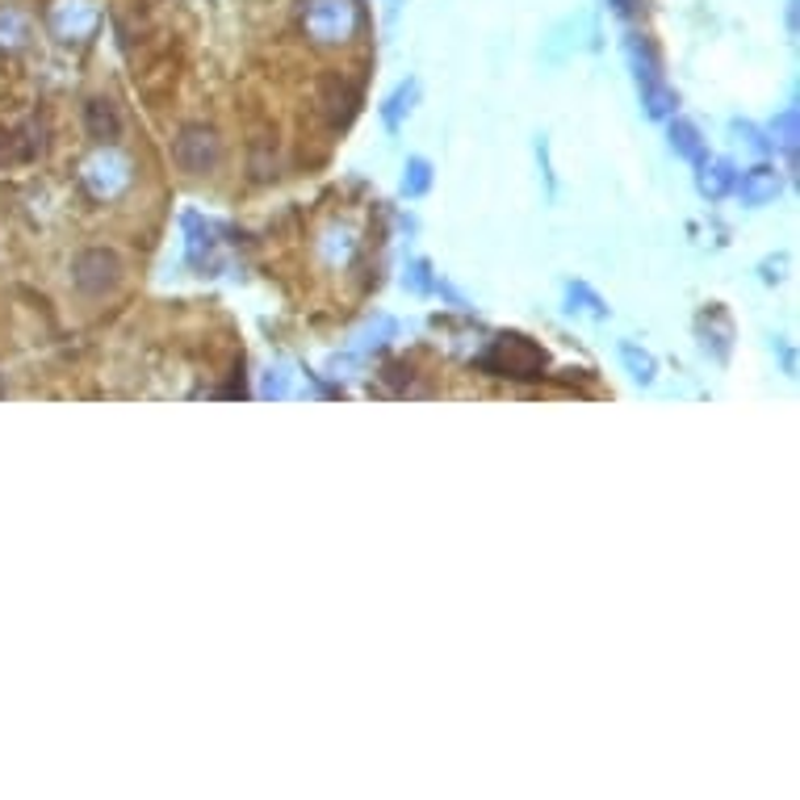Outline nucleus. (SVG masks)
<instances>
[{
  "label": "nucleus",
  "instance_id": "obj_1",
  "mask_svg": "<svg viewBox=\"0 0 800 800\" xmlns=\"http://www.w3.org/2000/svg\"><path fill=\"white\" fill-rule=\"evenodd\" d=\"M478 365L494 377H512V381H541L549 374V356L541 344H533L528 335H499L487 353L478 356Z\"/></svg>",
  "mask_w": 800,
  "mask_h": 800
},
{
  "label": "nucleus",
  "instance_id": "obj_2",
  "mask_svg": "<svg viewBox=\"0 0 800 800\" xmlns=\"http://www.w3.org/2000/svg\"><path fill=\"white\" fill-rule=\"evenodd\" d=\"M302 30L319 47L348 43L356 30V4L353 0H302Z\"/></svg>",
  "mask_w": 800,
  "mask_h": 800
},
{
  "label": "nucleus",
  "instance_id": "obj_3",
  "mask_svg": "<svg viewBox=\"0 0 800 800\" xmlns=\"http://www.w3.org/2000/svg\"><path fill=\"white\" fill-rule=\"evenodd\" d=\"M172 160H176V168L188 172V176L214 172L218 160H222V139L214 135L210 126L188 122V126H181V135L172 139Z\"/></svg>",
  "mask_w": 800,
  "mask_h": 800
},
{
  "label": "nucleus",
  "instance_id": "obj_4",
  "mask_svg": "<svg viewBox=\"0 0 800 800\" xmlns=\"http://www.w3.org/2000/svg\"><path fill=\"white\" fill-rule=\"evenodd\" d=\"M118 282H122V260L110 248H84L80 256L71 260V285L80 294H89V298H101V294L118 289Z\"/></svg>",
  "mask_w": 800,
  "mask_h": 800
},
{
  "label": "nucleus",
  "instance_id": "obj_5",
  "mask_svg": "<svg viewBox=\"0 0 800 800\" xmlns=\"http://www.w3.org/2000/svg\"><path fill=\"white\" fill-rule=\"evenodd\" d=\"M84 188L93 193L96 202H114V197H122V193L130 188V160L118 156V151L105 142V151H96L93 160L84 164Z\"/></svg>",
  "mask_w": 800,
  "mask_h": 800
},
{
  "label": "nucleus",
  "instance_id": "obj_6",
  "mask_svg": "<svg viewBox=\"0 0 800 800\" xmlns=\"http://www.w3.org/2000/svg\"><path fill=\"white\" fill-rule=\"evenodd\" d=\"M96 25H101V9L93 0H55L50 4V30L64 38V43H84L93 38Z\"/></svg>",
  "mask_w": 800,
  "mask_h": 800
},
{
  "label": "nucleus",
  "instance_id": "obj_7",
  "mask_svg": "<svg viewBox=\"0 0 800 800\" xmlns=\"http://www.w3.org/2000/svg\"><path fill=\"white\" fill-rule=\"evenodd\" d=\"M700 344H705V353L712 356V361H730V348H733V323L730 315L721 307H708L705 315H700Z\"/></svg>",
  "mask_w": 800,
  "mask_h": 800
},
{
  "label": "nucleus",
  "instance_id": "obj_8",
  "mask_svg": "<svg viewBox=\"0 0 800 800\" xmlns=\"http://www.w3.org/2000/svg\"><path fill=\"white\" fill-rule=\"evenodd\" d=\"M733 188L742 193L746 206H767V202H776L779 197V176H776V168H751Z\"/></svg>",
  "mask_w": 800,
  "mask_h": 800
},
{
  "label": "nucleus",
  "instance_id": "obj_9",
  "mask_svg": "<svg viewBox=\"0 0 800 800\" xmlns=\"http://www.w3.org/2000/svg\"><path fill=\"white\" fill-rule=\"evenodd\" d=\"M188 227V264L193 268H218V239H214V227H202L193 214L185 218Z\"/></svg>",
  "mask_w": 800,
  "mask_h": 800
},
{
  "label": "nucleus",
  "instance_id": "obj_10",
  "mask_svg": "<svg viewBox=\"0 0 800 800\" xmlns=\"http://www.w3.org/2000/svg\"><path fill=\"white\" fill-rule=\"evenodd\" d=\"M84 126L96 142H114L122 135V118L114 101H89L84 105Z\"/></svg>",
  "mask_w": 800,
  "mask_h": 800
},
{
  "label": "nucleus",
  "instance_id": "obj_11",
  "mask_svg": "<svg viewBox=\"0 0 800 800\" xmlns=\"http://www.w3.org/2000/svg\"><path fill=\"white\" fill-rule=\"evenodd\" d=\"M625 50H629V68H633L637 84H641V89L659 84L662 71H659V59H654V47H650L641 34H629V38H625Z\"/></svg>",
  "mask_w": 800,
  "mask_h": 800
},
{
  "label": "nucleus",
  "instance_id": "obj_12",
  "mask_svg": "<svg viewBox=\"0 0 800 800\" xmlns=\"http://www.w3.org/2000/svg\"><path fill=\"white\" fill-rule=\"evenodd\" d=\"M415 101H420V80H407V84H399V89L390 93V101L381 105V122H386V130H399L402 118L415 110Z\"/></svg>",
  "mask_w": 800,
  "mask_h": 800
},
{
  "label": "nucleus",
  "instance_id": "obj_13",
  "mask_svg": "<svg viewBox=\"0 0 800 800\" xmlns=\"http://www.w3.org/2000/svg\"><path fill=\"white\" fill-rule=\"evenodd\" d=\"M356 101H361L356 84H348V80H331L328 84V118L335 122V126H348L353 114H356Z\"/></svg>",
  "mask_w": 800,
  "mask_h": 800
},
{
  "label": "nucleus",
  "instance_id": "obj_14",
  "mask_svg": "<svg viewBox=\"0 0 800 800\" xmlns=\"http://www.w3.org/2000/svg\"><path fill=\"white\" fill-rule=\"evenodd\" d=\"M733 185H738V172H733V164H725V160H712V164H705V160H700V193H708V197H725Z\"/></svg>",
  "mask_w": 800,
  "mask_h": 800
},
{
  "label": "nucleus",
  "instance_id": "obj_15",
  "mask_svg": "<svg viewBox=\"0 0 800 800\" xmlns=\"http://www.w3.org/2000/svg\"><path fill=\"white\" fill-rule=\"evenodd\" d=\"M671 147H675V156L692 160V164L705 160V142H700V130L692 122H671Z\"/></svg>",
  "mask_w": 800,
  "mask_h": 800
},
{
  "label": "nucleus",
  "instance_id": "obj_16",
  "mask_svg": "<svg viewBox=\"0 0 800 800\" xmlns=\"http://www.w3.org/2000/svg\"><path fill=\"white\" fill-rule=\"evenodd\" d=\"M30 38V18L22 9H0V47L18 50Z\"/></svg>",
  "mask_w": 800,
  "mask_h": 800
},
{
  "label": "nucleus",
  "instance_id": "obj_17",
  "mask_svg": "<svg viewBox=\"0 0 800 800\" xmlns=\"http://www.w3.org/2000/svg\"><path fill=\"white\" fill-rule=\"evenodd\" d=\"M620 361H625V369H629V374H633L641 386H650V381H654V374H659L654 356L645 353V348H637L633 340H625V344H620Z\"/></svg>",
  "mask_w": 800,
  "mask_h": 800
},
{
  "label": "nucleus",
  "instance_id": "obj_18",
  "mask_svg": "<svg viewBox=\"0 0 800 800\" xmlns=\"http://www.w3.org/2000/svg\"><path fill=\"white\" fill-rule=\"evenodd\" d=\"M565 302H570V310H583V315H591V319H608V307H604V298H599L595 289H587L583 282L565 285Z\"/></svg>",
  "mask_w": 800,
  "mask_h": 800
},
{
  "label": "nucleus",
  "instance_id": "obj_19",
  "mask_svg": "<svg viewBox=\"0 0 800 800\" xmlns=\"http://www.w3.org/2000/svg\"><path fill=\"white\" fill-rule=\"evenodd\" d=\"M427 188H432V164L427 160H407V176H402V193L407 197H424Z\"/></svg>",
  "mask_w": 800,
  "mask_h": 800
},
{
  "label": "nucleus",
  "instance_id": "obj_20",
  "mask_svg": "<svg viewBox=\"0 0 800 800\" xmlns=\"http://www.w3.org/2000/svg\"><path fill=\"white\" fill-rule=\"evenodd\" d=\"M641 105H645V114H650V118H666V114H671L679 101H675V93H671V89H666V84L659 80V84L641 89Z\"/></svg>",
  "mask_w": 800,
  "mask_h": 800
},
{
  "label": "nucleus",
  "instance_id": "obj_21",
  "mask_svg": "<svg viewBox=\"0 0 800 800\" xmlns=\"http://www.w3.org/2000/svg\"><path fill=\"white\" fill-rule=\"evenodd\" d=\"M772 135L788 151V160H797V110H784L776 118V126H772Z\"/></svg>",
  "mask_w": 800,
  "mask_h": 800
},
{
  "label": "nucleus",
  "instance_id": "obj_22",
  "mask_svg": "<svg viewBox=\"0 0 800 800\" xmlns=\"http://www.w3.org/2000/svg\"><path fill=\"white\" fill-rule=\"evenodd\" d=\"M395 331H399V328H395V319L377 315L374 323L356 335V348H361V353H365V348H377V344H386V335H395Z\"/></svg>",
  "mask_w": 800,
  "mask_h": 800
},
{
  "label": "nucleus",
  "instance_id": "obj_23",
  "mask_svg": "<svg viewBox=\"0 0 800 800\" xmlns=\"http://www.w3.org/2000/svg\"><path fill=\"white\" fill-rule=\"evenodd\" d=\"M260 395H264V399H289V369H285V365L268 369L264 381H260Z\"/></svg>",
  "mask_w": 800,
  "mask_h": 800
},
{
  "label": "nucleus",
  "instance_id": "obj_24",
  "mask_svg": "<svg viewBox=\"0 0 800 800\" xmlns=\"http://www.w3.org/2000/svg\"><path fill=\"white\" fill-rule=\"evenodd\" d=\"M407 285H411L415 294H432V289H441V285L427 277V264H424V260H415V264H411V273H407Z\"/></svg>",
  "mask_w": 800,
  "mask_h": 800
},
{
  "label": "nucleus",
  "instance_id": "obj_25",
  "mask_svg": "<svg viewBox=\"0 0 800 800\" xmlns=\"http://www.w3.org/2000/svg\"><path fill=\"white\" fill-rule=\"evenodd\" d=\"M733 130H738V135H742V139H746V147H751V151H758V156H767V151H772V147H776V142H767V139H763V135H758V130H754V126H742V122H738V126H733Z\"/></svg>",
  "mask_w": 800,
  "mask_h": 800
},
{
  "label": "nucleus",
  "instance_id": "obj_26",
  "mask_svg": "<svg viewBox=\"0 0 800 800\" xmlns=\"http://www.w3.org/2000/svg\"><path fill=\"white\" fill-rule=\"evenodd\" d=\"M386 381H390L395 390H407V386H411V365H402V361L386 365Z\"/></svg>",
  "mask_w": 800,
  "mask_h": 800
},
{
  "label": "nucleus",
  "instance_id": "obj_27",
  "mask_svg": "<svg viewBox=\"0 0 800 800\" xmlns=\"http://www.w3.org/2000/svg\"><path fill=\"white\" fill-rule=\"evenodd\" d=\"M637 4H641V0H613V9L620 13V18H633Z\"/></svg>",
  "mask_w": 800,
  "mask_h": 800
},
{
  "label": "nucleus",
  "instance_id": "obj_28",
  "mask_svg": "<svg viewBox=\"0 0 800 800\" xmlns=\"http://www.w3.org/2000/svg\"><path fill=\"white\" fill-rule=\"evenodd\" d=\"M788 30L797 34V0H788Z\"/></svg>",
  "mask_w": 800,
  "mask_h": 800
},
{
  "label": "nucleus",
  "instance_id": "obj_29",
  "mask_svg": "<svg viewBox=\"0 0 800 800\" xmlns=\"http://www.w3.org/2000/svg\"><path fill=\"white\" fill-rule=\"evenodd\" d=\"M0 395H4V381H0Z\"/></svg>",
  "mask_w": 800,
  "mask_h": 800
}]
</instances>
